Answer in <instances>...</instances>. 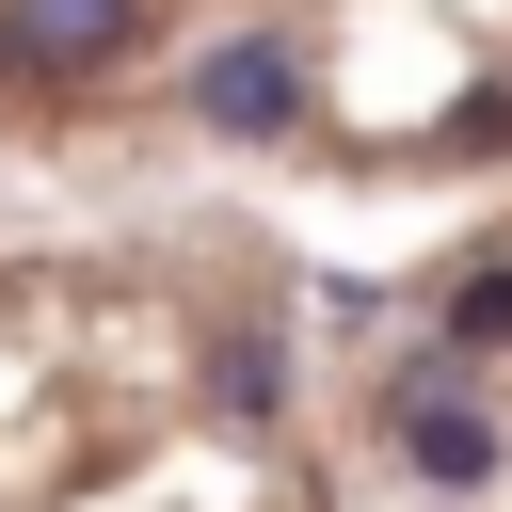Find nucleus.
I'll use <instances>...</instances> for the list:
<instances>
[{"instance_id":"nucleus-1","label":"nucleus","mask_w":512,"mask_h":512,"mask_svg":"<svg viewBox=\"0 0 512 512\" xmlns=\"http://www.w3.org/2000/svg\"><path fill=\"white\" fill-rule=\"evenodd\" d=\"M192 112H208L224 144H272V128L304 112V64H288V32H240V48H208V64H192Z\"/></svg>"},{"instance_id":"nucleus-5","label":"nucleus","mask_w":512,"mask_h":512,"mask_svg":"<svg viewBox=\"0 0 512 512\" xmlns=\"http://www.w3.org/2000/svg\"><path fill=\"white\" fill-rule=\"evenodd\" d=\"M448 352H512V272H464L448 288Z\"/></svg>"},{"instance_id":"nucleus-2","label":"nucleus","mask_w":512,"mask_h":512,"mask_svg":"<svg viewBox=\"0 0 512 512\" xmlns=\"http://www.w3.org/2000/svg\"><path fill=\"white\" fill-rule=\"evenodd\" d=\"M400 448H416V480H448V496L496 480V416L464 400V368H416V384H400Z\"/></svg>"},{"instance_id":"nucleus-3","label":"nucleus","mask_w":512,"mask_h":512,"mask_svg":"<svg viewBox=\"0 0 512 512\" xmlns=\"http://www.w3.org/2000/svg\"><path fill=\"white\" fill-rule=\"evenodd\" d=\"M128 48V0H16L0 16V80H48V64H112Z\"/></svg>"},{"instance_id":"nucleus-4","label":"nucleus","mask_w":512,"mask_h":512,"mask_svg":"<svg viewBox=\"0 0 512 512\" xmlns=\"http://www.w3.org/2000/svg\"><path fill=\"white\" fill-rule=\"evenodd\" d=\"M208 400H224V416H272V400H288V352H272V336H224V352H208Z\"/></svg>"}]
</instances>
